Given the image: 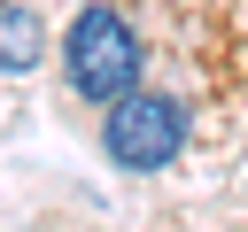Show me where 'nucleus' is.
Listing matches in <instances>:
<instances>
[{
  "mask_svg": "<svg viewBox=\"0 0 248 232\" xmlns=\"http://www.w3.org/2000/svg\"><path fill=\"white\" fill-rule=\"evenodd\" d=\"M101 147H108L116 170L155 178V170H170L178 147H186V108H178L170 93H132V101H116V108L101 116Z\"/></svg>",
  "mask_w": 248,
  "mask_h": 232,
  "instance_id": "f03ea898",
  "label": "nucleus"
},
{
  "mask_svg": "<svg viewBox=\"0 0 248 232\" xmlns=\"http://www.w3.org/2000/svg\"><path fill=\"white\" fill-rule=\"evenodd\" d=\"M39 54H46V39H39L31 0H8V8H0V70H8V77H31Z\"/></svg>",
  "mask_w": 248,
  "mask_h": 232,
  "instance_id": "7ed1b4c3",
  "label": "nucleus"
},
{
  "mask_svg": "<svg viewBox=\"0 0 248 232\" xmlns=\"http://www.w3.org/2000/svg\"><path fill=\"white\" fill-rule=\"evenodd\" d=\"M140 70H147V46L140 31L116 15V8H78L70 31H62V77L85 108H116L140 93Z\"/></svg>",
  "mask_w": 248,
  "mask_h": 232,
  "instance_id": "f257e3e1",
  "label": "nucleus"
}]
</instances>
